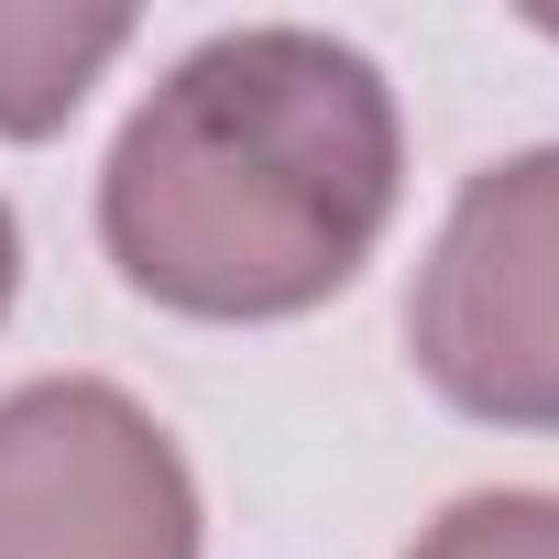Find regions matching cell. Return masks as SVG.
<instances>
[{"label":"cell","mask_w":559,"mask_h":559,"mask_svg":"<svg viewBox=\"0 0 559 559\" xmlns=\"http://www.w3.org/2000/svg\"><path fill=\"white\" fill-rule=\"evenodd\" d=\"M406 362L483 428H559V143L450 198L406 286Z\"/></svg>","instance_id":"obj_2"},{"label":"cell","mask_w":559,"mask_h":559,"mask_svg":"<svg viewBox=\"0 0 559 559\" xmlns=\"http://www.w3.org/2000/svg\"><path fill=\"white\" fill-rule=\"evenodd\" d=\"M537 34H559V12H548V23H537Z\"/></svg>","instance_id":"obj_7"},{"label":"cell","mask_w":559,"mask_h":559,"mask_svg":"<svg viewBox=\"0 0 559 559\" xmlns=\"http://www.w3.org/2000/svg\"><path fill=\"white\" fill-rule=\"evenodd\" d=\"M12 297H23V219H12V198H0V319H12Z\"/></svg>","instance_id":"obj_6"},{"label":"cell","mask_w":559,"mask_h":559,"mask_svg":"<svg viewBox=\"0 0 559 559\" xmlns=\"http://www.w3.org/2000/svg\"><path fill=\"white\" fill-rule=\"evenodd\" d=\"M406 559H559V493L548 483H504V493H461L417 526Z\"/></svg>","instance_id":"obj_5"},{"label":"cell","mask_w":559,"mask_h":559,"mask_svg":"<svg viewBox=\"0 0 559 559\" xmlns=\"http://www.w3.org/2000/svg\"><path fill=\"white\" fill-rule=\"evenodd\" d=\"M198 472L165 417L99 373L0 395V559H198Z\"/></svg>","instance_id":"obj_3"},{"label":"cell","mask_w":559,"mask_h":559,"mask_svg":"<svg viewBox=\"0 0 559 559\" xmlns=\"http://www.w3.org/2000/svg\"><path fill=\"white\" fill-rule=\"evenodd\" d=\"M406 198V121L362 45L241 23L187 45L99 165V252L176 319H308L373 263Z\"/></svg>","instance_id":"obj_1"},{"label":"cell","mask_w":559,"mask_h":559,"mask_svg":"<svg viewBox=\"0 0 559 559\" xmlns=\"http://www.w3.org/2000/svg\"><path fill=\"white\" fill-rule=\"evenodd\" d=\"M132 45V12H78V0H0V132L45 143L78 121V99Z\"/></svg>","instance_id":"obj_4"}]
</instances>
